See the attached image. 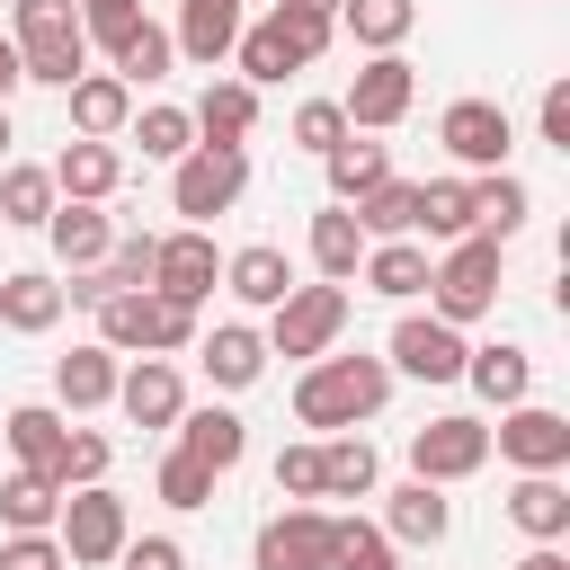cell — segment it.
<instances>
[{"label":"cell","instance_id":"cell-1","mask_svg":"<svg viewBox=\"0 0 570 570\" xmlns=\"http://www.w3.org/2000/svg\"><path fill=\"white\" fill-rule=\"evenodd\" d=\"M392 383H401V374H392L383 356H338V347H330V356H312V365H303V383H294V419H303V428H321V436L365 428V419L392 401Z\"/></svg>","mask_w":570,"mask_h":570},{"label":"cell","instance_id":"cell-2","mask_svg":"<svg viewBox=\"0 0 570 570\" xmlns=\"http://www.w3.org/2000/svg\"><path fill=\"white\" fill-rule=\"evenodd\" d=\"M9 45H18V71L45 80V89H71L89 71L80 0H9Z\"/></svg>","mask_w":570,"mask_h":570},{"label":"cell","instance_id":"cell-3","mask_svg":"<svg viewBox=\"0 0 570 570\" xmlns=\"http://www.w3.org/2000/svg\"><path fill=\"white\" fill-rule=\"evenodd\" d=\"M428 312H436L445 330L490 321V312H499V240H481V232L445 240V258H428Z\"/></svg>","mask_w":570,"mask_h":570},{"label":"cell","instance_id":"cell-4","mask_svg":"<svg viewBox=\"0 0 570 570\" xmlns=\"http://www.w3.org/2000/svg\"><path fill=\"white\" fill-rule=\"evenodd\" d=\"M330 18H285V9H267V18H240V45H232V62H240V80L249 89H267V80H294V71H312L321 53H330Z\"/></svg>","mask_w":570,"mask_h":570},{"label":"cell","instance_id":"cell-5","mask_svg":"<svg viewBox=\"0 0 570 570\" xmlns=\"http://www.w3.org/2000/svg\"><path fill=\"white\" fill-rule=\"evenodd\" d=\"M240 187H249V151H240V142H196L187 160H169V214H187L196 232H205L214 214H232Z\"/></svg>","mask_w":570,"mask_h":570},{"label":"cell","instance_id":"cell-6","mask_svg":"<svg viewBox=\"0 0 570 570\" xmlns=\"http://www.w3.org/2000/svg\"><path fill=\"white\" fill-rule=\"evenodd\" d=\"M125 534H134V517H125V499H116L107 481H89V490H62L53 543H62V561H71V570H116Z\"/></svg>","mask_w":570,"mask_h":570},{"label":"cell","instance_id":"cell-7","mask_svg":"<svg viewBox=\"0 0 570 570\" xmlns=\"http://www.w3.org/2000/svg\"><path fill=\"white\" fill-rule=\"evenodd\" d=\"M347 312H356V303H347V285H294V294L267 312V330H258V338H267V356H303V365H312V356H330V347H338Z\"/></svg>","mask_w":570,"mask_h":570},{"label":"cell","instance_id":"cell-8","mask_svg":"<svg viewBox=\"0 0 570 570\" xmlns=\"http://www.w3.org/2000/svg\"><path fill=\"white\" fill-rule=\"evenodd\" d=\"M490 463V419H472V410H445V419H428V428H410V481H472Z\"/></svg>","mask_w":570,"mask_h":570},{"label":"cell","instance_id":"cell-9","mask_svg":"<svg viewBox=\"0 0 570 570\" xmlns=\"http://www.w3.org/2000/svg\"><path fill=\"white\" fill-rule=\"evenodd\" d=\"M436 142L454 151V169L490 178V169H508V151H517V125H508V107H499V98H454V107L436 116Z\"/></svg>","mask_w":570,"mask_h":570},{"label":"cell","instance_id":"cell-10","mask_svg":"<svg viewBox=\"0 0 570 570\" xmlns=\"http://www.w3.org/2000/svg\"><path fill=\"white\" fill-rule=\"evenodd\" d=\"M419 107V71L401 62V53H374L356 80H347V98H338V116H347V134H392L401 116Z\"/></svg>","mask_w":570,"mask_h":570},{"label":"cell","instance_id":"cell-11","mask_svg":"<svg viewBox=\"0 0 570 570\" xmlns=\"http://www.w3.org/2000/svg\"><path fill=\"white\" fill-rule=\"evenodd\" d=\"M214 285H223V249H214V232L178 223V232L151 240V294H169V303H205Z\"/></svg>","mask_w":570,"mask_h":570},{"label":"cell","instance_id":"cell-12","mask_svg":"<svg viewBox=\"0 0 570 570\" xmlns=\"http://www.w3.org/2000/svg\"><path fill=\"white\" fill-rule=\"evenodd\" d=\"M383 365L410 374V383H463V330H445L436 312H401Z\"/></svg>","mask_w":570,"mask_h":570},{"label":"cell","instance_id":"cell-13","mask_svg":"<svg viewBox=\"0 0 570 570\" xmlns=\"http://www.w3.org/2000/svg\"><path fill=\"white\" fill-rule=\"evenodd\" d=\"M490 454L517 463V472H561V463H570V419L543 410V401H517V410H499Z\"/></svg>","mask_w":570,"mask_h":570},{"label":"cell","instance_id":"cell-14","mask_svg":"<svg viewBox=\"0 0 570 570\" xmlns=\"http://www.w3.org/2000/svg\"><path fill=\"white\" fill-rule=\"evenodd\" d=\"M330 543H338V517L330 508H276L249 543L258 570H330Z\"/></svg>","mask_w":570,"mask_h":570},{"label":"cell","instance_id":"cell-15","mask_svg":"<svg viewBox=\"0 0 570 570\" xmlns=\"http://www.w3.org/2000/svg\"><path fill=\"white\" fill-rule=\"evenodd\" d=\"M116 410H125L134 428H178V410H187L178 365H169V356H134V365L116 374Z\"/></svg>","mask_w":570,"mask_h":570},{"label":"cell","instance_id":"cell-16","mask_svg":"<svg viewBox=\"0 0 570 570\" xmlns=\"http://www.w3.org/2000/svg\"><path fill=\"white\" fill-rule=\"evenodd\" d=\"M116 187H125V151H116V142H80V134H71V142L53 151V196H62V205H107Z\"/></svg>","mask_w":570,"mask_h":570},{"label":"cell","instance_id":"cell-17","mask_svg":"<svg viewBox=\"0 0 570 570\" xmlns=\"http://www.w3.org/2000/svg\"><path fill=\"white\" fill-rule=\"evenodd\" d=\"M196 365L214 374V392H249V383L267 374V338H258L249 321H214V330L196 338Z\"/></svg>","mask_w":570,"mask_h":570},{"label":"cell","instance_id":"cell-18","mask_svg":"<svg viewBox=\"0 0 570 570\" xmlns=\"http://www.w3.org/2000/svg\"><path fill=\"white\" fill-rule=\"evenodd\" d=\"M62 98H71V134H80V142H116V134L134 125V89H125L116 71H80Z\"/></svg>","mask_w":570,"mask_h":570},{"label":"cell","instance_id":"cell-19","mask_svg":"<svg viewBox=\"0 0 570 570\" xmlns=\"http://www.w3.org/2000/svg\"><path fill=\"white\" fill-rule=\"evenodd\" d=\"M463 383L490 401V410H517L525 392H534V356L517 347V338H490V347H463Z\"/></svg>","mask_w":570,"mask_h":570},{"label":"cell","instance_id":"cell-20","mask_svg":"<svg viewBox=\"0 0 570 570\" xmlns=\"http://www.w3.org/2000/svg\"><path fill=\"white\" fill-rule=\"evenodd\" d=\"M178 454H196L214 481L223 472H240V454H249V428H240V410H178Z\"/></svg>","mask_w":570,"mask_h":570},{"label":"cell","instance_id":"cell-21","mask_svg":"<svg viewBox=\"0 0 570 570\" xmlns=\"http://www.w3.org/2000/svg\"><path fill=\"white\" fill-rule=\"evenodd\" d=\"M508 525H517L525 543H561V534H570V481H561V472H517Z\"/></svg>","mask_w":570,"mask_h":570},{"label":"cell","instance_id":"cell-22","mask_svg":"<svg viewBox=\"0 0 570 570\" xmlns=\"http://www.w3.org/2000/svg\"><path fill=\"white\" fill-rule=\"evenodd\" d=\"M383 534L392 543H445L454 534V499L436 481H401V490H383Z\"/></svg>","mask_w":570,"mask_h":570},{"label":"cell","instance_id":"cell-23","mask_svg":"<svg viewBox=\"0 0 570 570\" xmlns=\"http://www.w3.org/2000/svg\"><path fill=\"white\" fill-rule=\"evenodd\" d=\"M169 45L187 53V62H232V45H240V0H178V27H169Z\"/></svg>","mask_w":570,"mask_h":570},{"label":"cell","instance_id":"cell-24","mask_svg":"<svg viewBox=\"0 0 570 570\" xmlns=\"http://www.w3.org/2000/svg\"><path fill=\"white\" fill-rule=\"evenodd\" d=\"M223 285H232L249 312H276V303L294 294V258H285L276 240H249V249H232V258H223Z\"/></svg>","mask_w":570,"mask_h":570},{"label":"cell","instance_id":"cell-25","mask_svg":"<svg viewBox=\"0 0 570 570\" xmlns=\"http://www.w3.org/2000/svg\"><path fill=\"white\" fill-rule=\"evenodd\" d=\"M0 436H9L18 472H45V481H53V463H62V436H71V419H62L53 401H18V410L0 419Z\"/></svg>","mask_w":570,"mask_h":570},{"label":"cell","instance_id":"cell-26","mask_svg":"<svg viewBox=\"0 0 570 570\" xmlns=\"http://www.w3.org/2000/svg\"><path fill=\"white\" fill-rule=\"evenodd\" d=\"M62 312H71V303H62V285H53L45 267H18V276H0V330H18V338H45Z\"/></svg>","mask_w":570,"mask_h":570},{"label":"cell","instance_id":"cell-27","mask_svg":"<svg viewBox=\"0 0 570 570\" xmlns=\"http://www.w3.org/2000/svg\"><path fill=\"white\" fill-rule=\"evenodd\" d=\"M187 125H196V142H240V151H249V125H258V89H249V80H214V89L187 107Z\"/></svg>","mask_w":570,"mask_h":570},{"label":"cell","instance_id":"cell-28","mask_svg":"<svg viewBox=\"0 0 570 570\" xmlns=\"http://www.w3.org/2000/svg\"><path fill=\"white\" fill-rule=\"evenodd\" d=\"M525 214H534V196H525V178H517V169L472 178V232H481V240H499V249H508V240L525 232Z\"/></svg>","mask_w":570,"mask_h":570},{"label":"cell","instance_id":"cell-29","mask_svg":"<svg viewBox=\"0 0 570 570\" xmlns=\"http://www.w3.org/2000/svg\"><path fill=\"white\" fill-rule=\"evenodd\" d=\"M45 240H53V258L80 276V267H98V258L116 249V223H107L98 205H53V214H45Z\"/></svg>","mask_w":570,"mask_h":570},{"label":"cell","instance_id":"cell-30","mask_svg":"<svg viewBox=\"0 0 570 570\" xmlns=\"http://www.w3.org/2000/svg\"><path fill=\"white\" fill-rule=\"evenodd\" d=\"M116 374H125V365L89 338V347L53 356V401H62V410H107V401H116Z\"/></svg>","mask_w":570,"mask_h":570},{"label":"cell","instance_id":"cell-31","mask_svg":"<svg viewBox=\"0 0 570 570\" xmlns=\"http://www.w3.org/2000/svg\"><path fill=\"white\" fill-rule=\"evenodd\" d=\"M374 481H383V454L356 428L321 436V499H374Z\"/></svg>","mask_w":570,"mask_h":570},{"label":"cell","instance_id":"cell-32","mask_svg":"<svg viewBox=\"0 0 570 570\" xmlns=\"http://www.w3.org/2000/svg\"><path fill=\"white\" fill-rule=\"evenodd\" d=\"M321 169H330V205H356L365 187H383V178H392V142H374V134H347L338 151H321Z\"/></svg>","mask_w":570,"mask_h":570},{"label":"cell","instance_id":"cell-33","mask_svg":"<svg viewBox=\"0 0 570 570\" xmlns=\"http://www.w3.org/2000/svg\"><path fill=\"white\" fill-rule=\"evenodd\" d=\"M303 249H312L321 285H347V276L365 267V232H356V214H347V205H321V214H312V240H303Z\"/></svg>","mask_w":570,"mask_h":570},{"label":"cell","instance_id":"cell-34","mask_svg":"<svg viewBox=\"0 0 570 570\" xmlns=\"http://www.w3.org/2000/svg\"><path fill=\"white\" fill-rule=\"evenodd\" d=\"M365 294H383V303H410V294H428V249L419 240H365Z\"/></svg>","mask_w":570,"mask_h":570},{"label":"cell","instance_id":"cell-35","mask_svg":"<svg viewBox=\"0 0 570 570\" xmlns=\"http://www.w3.org/2000/svg\"><path fill=\"white\" fill-rule=\"evenodd\" d=\"M419 27V0H338V36H356L365 53H401Z\"/></svg>","mask_w":570,"mask_h":570},{"label":"cell","instance_id":"cell-36","mask_svg":"<svg viewBox=\"0 0 570 570\" xmlns=\"http://www.w3.org/2000/svg\"><path fill=\"white\" fill-rule=\"evenodd\" d=\"M107 62H116V80L125 89H151V80H169V62H178V45H169V27H151V18H134L116 45H107Z\"/></svg>","mask_w":570,"mask_h":570},{"label":"cell","instance_id":"cell-37","mask_svg":"<svg viewBox=\"0 0 570 570\" xmlns=\"http://www.w3.org/2000/svg\"><path fill=\"white\" fill-rule=\"evenodd\" d=\"M347 214H356V232H365V240H419V187H410V178L365 187Z\"/></svg>","mask_w":570,"mask_h":570},{"label":"cell","instance_id":"cell-38","mask_svg":"<svg viewBox=\"0 0 570 570\" xmlns=\"http://www.w3.org/2000/svg\"><path fill=\"white\" fill-rule=\"evenodd\" d=\"M53 517H62V490L45 472H9L0 481V525L9 534H53Z\"/></svg>","mask_w":570,"mask_h":570},{"label":"cell","instance_id":"cell-39","mask_svg":"<svg viewBox=\"0 0 570 570\" xmlns=\"http://www.w3.org/2000/svg\"><path fill=\"white\" fill-rule=\"evenodd\" d=\"M98 347H107V356H151V285L98 303Z\"/></svg>","mask_w":570,"mask_h":570},{"label":"cell","instance_id":"cell-40","mask_svg":"<svg viewBox=\"0 0 570 570\" xmlns=\"http://www.w3.org/2000/svg\"><path fill=\"white\" fill-rule=\"evenodd\" d=\"M53 205H62V196H53V169H36V160H9V169H0V223L45 232Z\"/></svg>","mask_w":570,"mask_h":570},{"label":"cell","instance_id":"cell-41","mask_svg":"<svg viewBox=\"0 0 570 570\" xmlns=\"http://www.w3.org/2000/svg\"><path fill=\"white\" fill-rule=\"evenodd\" d=\"M419 232L428 240H463L472 232V178H428L419 187Z\"/></svg>","mask_w":570,"mask_h":570},{"label":"cell","instance_id":"cell-42","mask_svg":"<svg viewBox=\"0 0 570 570\" xmlns=\"http://www.w3.org/2000/svg\"><path fill=\"white\" fill-rule=\"evenodd\" d=\"M330 570H401V543L365 517H338V543H330Z\"/></svg>","mask_w":570,"mask_h":570},{"label":"cell","instance_id":"cell-43","mask_svg":"<svg viewBox=\"0 0 570 570\" xmlns=\"http://www.w3.org/2000/svg\"><path fill=\"white\" fill-rule=\"evenodd\" d=\"M125 134L142 142V160H187V151H196V125H187V107H142Z\"/></svg>","mask_w":570,"mask_h":570},{"label":"cell","instance_id":"cell-44","mask_svg":"<svg viewBox=\"0 0 570 570\" xmlns=\"http://www.w3.org/2000/svg\"><path fill=\"white\" fill-rule=\"evenodd\" d=\"M107 463H116V445L98 428H71L62 436V463H53V490H89V481H107Z\"/></svg>","mask_w":570,"mask_h":570},{"label":"cell","instance_id":"cell-45","mask_svg":"<svg viewBox=\"0 0 570 570\" xmlns=\"http://www.w3.org/2000/svg\"><path fill=\"white\" fill-rule=\"evenodd\" d=\"M160 499H169L178 517H187V508H214V472H205L196 454H178V445H169V454H160Z\"/></svg>","mask_w":570,"mask_h":570},{"label":"cell","instance_id":"cell-46","mask_svg":"<svg viewBox=\"0 0 570 570\" xmlns=\"http://www.w3.org/2000/svg\"><path fill=\"white\" fill-rule=\"evenodd\" d=\"M276 499L285 508H321V445H285L276 454Z\"/></svg>","mask_w":570,"mask_h":570},{"label":"cell","instance_id":"cell-47","mask_svg":"<svg viewBox=\"0 0 570 570\" xmlns=\"http://www.w3.org/2000/svg\"><path fill=\"white\" fill-rule=\"evenodd\" d=\"M294 142H303L312 160H321V151H338V142H347V116H338V98H303V107H294Z\"/></svg>","mask_w":570,"mask_h":570},{"label":"cell","instance_id":"cell-48","mask_svg":"<svg viewBox=\"0 0 570 570\" xmlns=\"http://www.w3.org/2000/svg\"><path fill=\"white\" fill-rule=\"evenodd\" d=\"M178 347H196V303L151 294V356H178Z\"/></svg>","mask_w":570,"mask_h":570},{"label":"cell","instance_id":"cell-49","mask_svg":"<svg viewBox=\"0 0 570 570\" xmlns=\"http://www.w3.org/2000/svg\"><path fill=\"white\" fill-rule=\"evenodd\" d=\"M116 570H187V552H178V534H125Z\"/></svg>","mask_w":570,"mask_h":570},{"label":"cell","instance_id":"cell-50","mask_svg":"<svg viewBox=\"0 0 570 570\" xmlns=\"http://www.w3.org/2000/svg\"><path fill=\"white\" fill-rule=\"evenodd\" d=\"M134 18H142V0H80V36L89 45H116Z\"/></svg>","mask_w":570,"mask_h":570},{"label":"cell","instance_id":"cell-51","mask_svg":"<svg viewBox=\"0 0 570 570\" xmlns=\"http://www.w3.org/2000/svg\"><path fill=\"white\" fill-rule=\"evenodd\" d=\"M0 570H71V561H62L53 534H9V543H0Z\"/></svg>","mask_w":570,"mask_h":570},{"label":"cell","instance_id":"cell-52","mask_svg":"<svg viewBox=\"0 0 570 570\" xmlns=\"http://www.w3.org/2000/svg\"><path fill=\"white\" fill-rule=\"evenodd\" d=\"M534 134H543L552 151H570V80H552V89H543V107H534Z\"/></svg>","mask_w":570,"mask_h":570},{"label":"cell","instance_id":"cell-53","mask_svg":"<svg viewBox=\"0 0 570 570\" xmlns=\"http://www.w3.org/2000/svg\"><path fill=\"white\" fill-rule=\"evenodd\" d=\"M27 89V71H18V45H9V27H0V107Z\"/></svg>","mask_w":570,"mask_h":570},{"label":"cell","instance_id":"cell-54","mask_svg":"<svg viewBox=\"0 0 570 570\" xmlns=\"http://www.w3.org/2000/svg\"><path fill=\"white\" fill-rule=\"evenodd\" d=\"M276 9H285V18H330V27H338V0H276Z\"/></svg>","mask_w":570,"mask_h":570},{"label":"cell","instance_id":"cell-55","mask_svg":"<svg viewBox=\"0 0 570 570\" xmlns=\"http://www.w3.org/2000/svg\"><path fill=\"white\" fill-rule=\"evenodd\" d=\"M517 570H570V552H561V543H534V552H525Z\"/></svg>","mask_w":570,"mask_h":570},{"label":"cell","instance_id":"cell-56","mask_svg":"<svg viewBox=\"0 0 570 570\" xmlns=\"http://www.w3.org/2000/svg\"><path fill=\"white\" fill-rule=\"evenodd\" d=\"M0 160H9V107H0Z\"/></svg>","mask_w":570,"mask_h":570}]
</instances>
